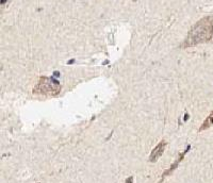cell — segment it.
I'll list each match as a JSON object with an SVG mask.
<instances>
[{
  "label": "cell",
  "mask_w": 213,
  "mask_h": 183,
  "mask_svg": "<svg viewBox=\"0 0 213 183\" xmlns=\"http://www.w3.org/2000/svg\"><path fill=\"white\" fill-rule=\"evenodd\" d=\"M61 92V84L59 82L49 77H41L36 83L32 93L34 95H44L54 97Z\"/></svg>",
  "instance_id": "cell-2"
},
{
  "label": "cell",
  "mask_w": 213,
  "mask_h": 183,
  "mask_svg": "<svg viewBox=\"0 0 213 183\" xmlns=\"http://www.w3.org/2000/svg\"><path fill=\"white\" fill-rule=\"evenodd\" d=\"M166 145H167V143H166L164 140H162V141L154 147V149L151 151V153H150V155H149V162H151V163L157 162L158 160L161 158V155H163L165 148H166Z\"/></svg>",
  "instance_id": "cell-3"
},
{
  "label": "cell",
  "mask_w": 213,
  "mask_h": 183,
  "mask_svg": "<svg viewBox=\"0 0 213 183\" xmlns=\"http://www.w3.org/2000/svg\"><path fill=\"white\" fill-rule=\"evenodd\" d=\"M189 150H190V146H188V148L185 149V151H183L182 153H180V155H179V158L177 159V160H176V161H175V162L173 163V164H171V167H169V168H168L167 170H165L164 173H163V175H162V179H161V181H163V179H164L165 177L168 176V175H171V174L173 173V171H174L175 169L177 168V166H178V164H179L180 162H181L182 159L184 158L185 153H186V152L189 151Z\"/></svg>",
  "instance_id": "cell-4"
},
{
  "label": "cell",
  "mask_w": 213,
  "mask_h": 183,
  "mask_svg": "<svg viewBox=\"0 0 213 183\" xmlns=\"http://www.w3.org/2000/svg\"><path fill=\"white\" fill-rule=\"evenodd\" d=\"M132 182H133V177H129V178L126 180V182L125 183H132Z\"/></svg>",
  "instance_id": "cell-6"
},
{
  "label": "cell",
  "mask_w": 213,
  "mask_h": 183,
  "mask_svg": "<svg viewBox=\"0 0 213 183\" xmlns=\"http://www.w3.org/2000/svg\"><path fill=\"white\" fill-rule=\"evenodd\" d=\"M132 1H136V0H132Z\"/></svg>",
  "instance_id": "cell-7"
},
{
  "label": "cell",
  "mask_w": 213,
  "mask_h": 183,
  "mask_svg": "<svg viewBox=\"0 0 213 183\" xmlns=\"http://www.w3.org/2000/svg\"><path fill=\"white\" fill-rule=\"evenodd\" d=\"M213 36V16H206L198 20L190 29L186 39L182 43V48L209 42Z\"/></svg>",
  "instance_id": "cell-1"
},
{
  "label": "cell",
  "mask_w": 213,
  "mask_h": 183,
  "mask_svg": "<svg viewBox=\"0 0 213 183\" xmlns=\"http://www.w3.org/2000/svg\"><path fill=\"white\" fill-rule=\"evenodd\" d=\"M211 126H213V111L209 114V116L207 117L205 121L203 123V125L199 127V132L200 131H203V130H207L208 128H210Z\"/></svg>",
  "instance_id": "cell-5"
}]
</instances>
